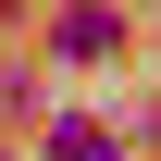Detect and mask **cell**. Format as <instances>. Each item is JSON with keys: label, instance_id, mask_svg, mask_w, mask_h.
Listing matches in <instances>:
<instances>
[{"label": "cell", "instance_id": "1", "mask_svg": "<svg viewBox=\"0 0 161 161\" xmlns=\"http://www.w3.org/2000/svg\"><path fill=\"white\" fill-rule=\"evenodd\" d=\"M62 50H75V62H112L124 25H112V13H62Z\"/></svg>", "mask_w": 161, "mask_h": 161}, {"label": "cell", "instance_id": "2", "mask_svg": "<svg viewBox=\"0 0 161 161\" xmlns=\"http://www.w3.org/2000/svg\"><path fill=\"white\" fill-rule=\"evenodd\" d=\"M50 149H62V161H112V136H99V124H62Z\"/></svg>", "mask_w": 161, "mask_h": 161}]
</instances>
